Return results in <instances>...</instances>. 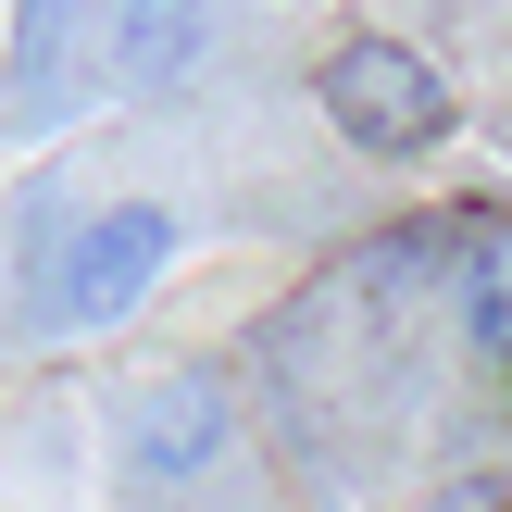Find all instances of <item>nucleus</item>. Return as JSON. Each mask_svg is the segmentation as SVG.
<instances>
[{"instance_id":"1","label":"nucleus","mask_w":512,"mask_h":512,"mask_svg":"<svg viewBox=\"0 0 512 512\" xmlns=\"http://www.w3.org/2000/svg\"><path fill=\"white\" fill-rule=\"evenodd\" d=\"M313 100H325V125H338L350 150H375V163H425V150L450 138V75L425 63L413 38H388V25H350V38L313 63Z\"/></svg>"},{"instance_id":"2","label":"nucleus","mask_w":512,"mask_h":512,"mask_svg":"<svg viewBox=\"0 0 512 512\" xmlns=\"http://www.w3.org/2000/svg\"><path fill=\"white\" fill-rule=\"evenodd\" d=\"M163 263H175V213H163V200H100V213L50 250L38 325H50V338H100V325H125L150 288H163Z\"/></svg>"},{"instance_id":"3","label":"nucleus","mask_w":512,"mask_h":512,"mask_svg":"<svg viewBox=\"0 0 512 512\" xmlns=\"http://www.w3.org/2000/svg\"><path fill=\"white\" fill-rule=\"evenodd\" d=\"M225 438H238V413H225V375H213V363H163V375H138V400H125V425H113L125 488H138V500L200 488V475L225 463Z\"/></svg>"},{"instance_id":"4","label":"nucleus","mask_w":512,"mask_h":512,"mask_svg":"<svg viewBox=\"0 0 512 512\" xmlns=\"http://www.w3.org/2000/svg\"><path fill=\"white\" fill-rule=\"evenodd\" d=\"M213 38V0H113V63L125 88H175Z\"/></svg>"},{"instance_id":"5","label":"nucleus","mask_w":512,"mask_h":512,"mask_svg":"<svg viewBox=\"0 0 512 512\" xmlns=\"http://www.w3.org/2000/svg\"><path fill=\"white\" fill-rule=\"evenodd\" d=\"M450 300H463V338H475V350H512V213H500L488 238L463 250V275H450Z\"/></svg>"},{"instance_id":"6","label":"nucleus","mask_w":512,"mask_h":512,"mask_svg":"<svg viewBox=\"0 0 512 512\" xmlns=\"http://www.w3.org/2000/svg\"><path fill=\"white\" fill-rule=\"evenodd\" d=\"M50 50H63V0H25V38H13V75H25L13 113H25V125L50 113Z\"/></svg>"}]
</instances>
